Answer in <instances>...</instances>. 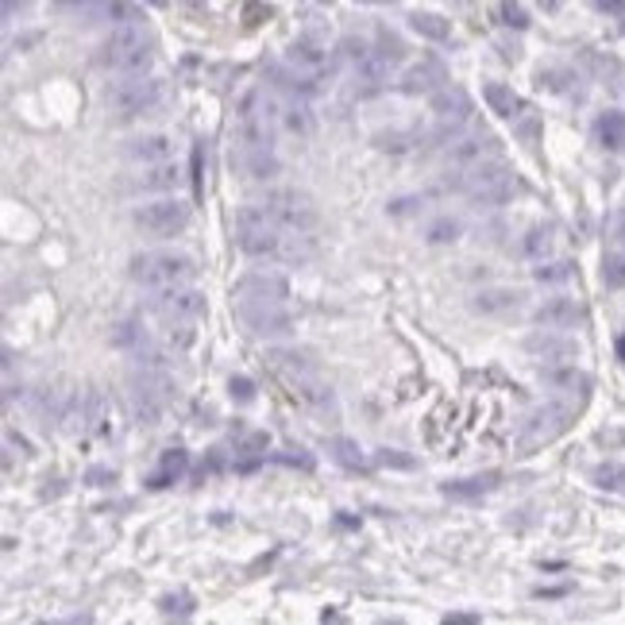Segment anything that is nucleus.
I'll return each instance as SVG.
<instances>
[{"label": "nucleus", "instance_id": "f257e3e1", "mask_svg": "<svg viewBox=\"0 0 625 625\" xmlns=\"http://www.w3.org/2000/svg\"><path fill=\"white\" fill-rule=\"evenodd\" d=\"M101 66L124 77H143L150 69V35L143 23L112 28V35L101 43Z\"/></svg>", "mask_w": 625, "mask_h": 625}, {"label": "nucleus", "instance_id": "f03ea898", "mask_svg": "<svg viewBox=\"0 0 625 625\" xmlns=\"http://www.w3.org/2000/svg\"><path fill=\"white\" fill-rule=\"evenodd\" d=\"M282 120V101H274L263 89H248L239 101L236 124H239V150H271L274 124Z\"/></svg>", "mask_w": 625, "mask_h": 625}, {"label": "nucleus", "instance_id": "7ed1b4c3", "mask_svg": "<svg viewBox=\"0 0 625 625\" xmlns=\"http://www.w3.org/2000/svg\"><path fill=\"white\" fill-rule=\"evenodd\" d=\"M132 278L143 289H155L158 297L178 294L193 278V259L182 251H147L132 263Z\"/></svg>", "mask_w": 625, "mask_h": 625}, {"label": "nucleus", "instance_id": "20e7f679", "mask_svg": "<svg viewBox=\"0 0 625 625\" xmlns=\"http://www.w3.org/2000/svg\"><path fill=\"white\" fill-rule=\"evenodd\" d=\"M236 243L248 255H278L282 251V228L274 224V216L263 205H243L236 213Z\"/></svg>", "mask_w": 625, "mask_h": 625}, {"label": "nucleus", "instance_id": "39448f33", "mask_svg": "<svg viewBox=\"0 0 625 625\" xmlns=\"http://www.w3.org/2000/svg\"><path fill=\"white\" fill-rule=\"evenodd\" d=\"M278 370H282V378H286V386H289V398H294L301 410L312 413V417H321V421H329V417H336V394L324 386V382L312 375L309 367H286V363H274Z\"/></svg>", "mask_w": 625, "mask_h": 625}, {"label": "nucleus", "instance_id": "423d86ee", "mask_svg": "<svg viewBox=\"0 0 625 625\" xmlns=\"http://www.w3.org/2000/svg\"><path fill=\"white\" fill-rule=\"evenodd\" d=\"M263 208L274 216V224L282 231H297V236H305V231H312L321 224V213L317 205H312V197L297 193V190H274L266 193Z\"/></svg>", "mask_w": 625, "mask_h": 625}, {"label": "nucleus", "instance_id": "0eeeda50", "mask_svg": "<svg viewBox=\"0 0 625 625\" xmlns=\"http://www.w3.org/2000/svg\"><path fill=\"white\" fill-rule=\"evenodd\" d=\"M456 190H463L471 201H479V205H506L509 197H514L517 182L502 162H483L479 170L463 174V182H456Z\"/></svg>", "mask_w": 625, "mask_h": 625}, {"label": "nucleus", "instance_id": "6e6552de", "mask_svg": "<svg viewBox=\"0 0 625 625\" xmlns=\"http://www.w3.org/2000/svg\"><path fill=\"white\" fill-rule=\"evenodd\" d=\"M286 66H289V74H294L297 93L321 89L324 74H329V46H321L317 39H294L286 46Z\"/></svg>", "mask_w": 625, "mask_h": 625}, {"label": "nucleus", "instance_id": "1a4fd4ad", "mask_svg": "<svg viewBox=\"0 0 625 625\" xmlns=\"http://www.w3.org/2000/svg\"><path fill=\"white\" fill-rule=\"evenodd\" d=\"M135 224L150 231V236H178V231L190 224V205L182 197H155V201L135 208Z\"/></svg>", "mask_w": 625, "mask_h": 625}, {"label": "nucleus", "instance_id": "9d476101", "mask_svg": "<svg viewBox=\"0 0 625 625\" xmlns=\"http://www.w3.org/2000/svg\"><path fill=\"white\" fill-rule=\"evenodd\" d=\"M162 101V85L155 77H124L109 89V104L116 116H143Z\"/></svg>", "mask_w": 625, "mask_h": 625}, {"label": "nucleus", "instance_id": "9b49d317", "mask_svg": "<svg viewBox=\"0 0 625 625\" xmlns=\"http://www.w3.org/2000/svg\"><path fill=\"white\" fill-rule=\"evenodd\" d=\"M567 425H572V410H567V405H540V410L529 413L525 433H521V444H525V448L548 444V440L560 436Z\"/></svg>", "mask_w": 625, "mask_h": 625}, {"label": "nucleus", "instance_id": "f8f14e48", "mask_svg": "<svg viewBox=\"0 0 625 625\" xmlns=\"http://www.w3.org/2000/svg\"><path fill=\"white\" fill-rule=\"evenodd\" d=\"M239 317L259 336H286L289 332V317H286L282 301H239Z\"/></svg>", "mask_w": 625, "mask_h": 625}, {"label": "nucleus", "instance_id": "ddd939ff", "mask_svg": "<svg viewBox=\"0 0 625 625\" xmlns=\"http://www.w3.org/2000/svg\"><path fill=\"white\" fill-rule=\"evenodd\" d=\"M494 150V139L486 135V132H471V135H459L456 143H451L444 150V162L448 166H456L459 174H471V170H479L483 166V158Z\"/></svg>", "mask_w": 625, "mask_h": 625}, {"label": "nucleus", "instance_id": "4468645a", "mask_svg": "<svg viewBox=\"0 0 625 625\" xmlns=\"http://www.w3.org/2000/svg\"><path fill=\"white\" fill-rule=\"evenodd\" d=\"M444 81H448L444 66L433 62V58H425V62H417V66L405 69L398 85H402V93H410V97H421V93H433V97H436V93L448 89Z\"/></svg>", "mask_w": 625, "mask_h": 625}, {"label": "nucleus", "instance_id": "2eb2a0df", "mask_svg": "<svg viewBox=\"0 0 625 625\" xmlns=\"http://www.w3.org/2000/svg\"><path fill=\"white\" fill-rule=\"evenodd\" d=\"M532 321L540 329H552V332H564V329H579L583 324V305H575L572 297H552L532 312Z\"/></svg>", "mask_w": 625, "mask_h": 625}, {"label": "nucleus", "instance_id": "dca6fc26", "mask_svg": "<svg viewBox=\"0 0 625 625\" xmlns=\"http://www.w3.org/2000/svg\"><path fill=\"white\" fill-rule=\"evenodd\" d=\"M124 150H127V158H132V162H143V170L170 162V139L166 135H139Z\"/></svg>", "mask_w": 625, "mask_h": 625}, {"label": "nucleus", "instance_id": "f3484780", "mask_svg": "<svg viewBox=\"0 0 625 625\" xmlns=\"http://www.w3.org/2000/svg\"><path fill=\"white\" fill-rule=\"evenodd\" d=\"M185 182V170L178 166V162H162V166H147L143 174L135 178L139 190H147V193H162V190H178V185Z\"/></svg>", "mask_w": 625, "mask_h": 625}, {"label": "nucleus", "instance_id": "a211bd4d", "mask_svg": "<svg viewBox=\"0 0 625 625\" xmlns=\"http://www.w3.org/2000/svg\"><path fill=\"white\" fill-rule=\"evenodd\" d=\"M517 289H506V286H486V289H475L471 294V309L483 312V317H494V312H506L517 305Z\"/></svg>", "mask_w": 625, "mask_h": 625}, {"label": "nucleus", "instance_id": "6ab92c4d", "mask_svg": "<svg viewBox=\"0 0 625 625\" xmlns=\"http://www.w3.org/2000/svg\"><path fill=\"white\" fill-rule=\"evenodd\" d=\"M483 97H486V104H491V112L506 116V120H514V116H525V104H521V97L506 85V81H486V85H483Z\"/></svg>", "mask_w": 625, "mask_h": 625}, {"label": "nucleus", "instance_id": "aec40b11", "mask_svg": "<svg viewBox=\"0 0 625 625\" xmlns=\"http://www.w3.org/2000/svg\"><path fill=\"white\" fill-rule=\"evenodd\" d=\"M239 170L251 182H266L278 174V158H274V150H239Z\"/></svg>", "mask_w": 625, "mask_h": 625}, {"label": "nucleus", "instance_id": "412c9836", "mask_svg": "<svg viewBox=\"0 0 625 625\" xmlns=\"http://www.w3.org/2000/svg\"><path fill=\"white\" fill-rule=\"evenodd\" d=\"M595 135L606 150H621L625 147V112H602L595 124Z\"/></svg>", "mask_w": 625, "mask_h": 625}, {"label": "nucleus", "instance_id": "4be33fe9", "mask_svg": "<svg viewBox=\"0 0 625 625\" xmlns=\"http://www.w3.org/2000/svg\"><path fill=\"white\" fill-rule=\"evenodd\" d=\"M463 236V220L459 216H451V213H444V216H433L425 224V239L433 243V248H444V243H456Z\"/></svg>", "mask_w": 625, "mask_h": 625}, {"label": "nucleus", "instance_id": "5701e85b", "mask_svg": "<svg viewBox=\"0 0 625 625\" xmlns=\"http://www.w3.org/2000/svg\"><path fill=\"white\" fill-rule=\"evenodd\" d=\"M552 243H556V231L548 224H537L525 231V239H521V251H525V259H537L544 263L552 255Z\"/></svg>", "mask_w": 625, "mask_h": 625}, {"label": "nucleus", "instance_id": "b1692460", "mask_svg": "<svg viewBox=\"0 0 625 625\" xmlns=\"http://www.w3.org/2000/svg\"><path fill=\"white\" fill-rule=\"evenodd\" d=\"M282 127L289 135L305 139L312 132V116H309V104L305 101H286L282 104Z\"/></svg>", "mask_w": 625, "mask_h": 625}, {"label": "nucleus", "instance_id": "393cba45", "mask_svg": "<svg viewBox=\"0 0 625 625\" xmlns=\"http://www.w3.org/2000/svg\"><path fill=\"white\" fill-rule=\"evenodd\" d=\"M525 347H529L532 355H548V359H572L579 352L572 340H556V336H532Z\"/></svg>", "mask_w": 625, "mask_h": 625}, {"label": "nucleus", "instance_id": "a878e982", "mask_svg": "<svg viewBox=\"0 0 625 625\" xmlns=\"http://www.w3.org/2000/svg\"><path fill=\"white\" fill-rule=\"evenodd\" d=\"M410 23H413L417 35H425V39H448V31H451L448 20H440L436 12H413Z\"/></svg>", "mask_w": 625, "mask_h": 625}, {"label": "nucleus", "instance_id": "bb28decb", "mask_svg": "<svg viewBox=\"0 0 625 625\" xmlns=\"http://www.w3.org/2000/svg\"><path fill=\"white\" fill-rule=\"evenodd\" d=\"M602 282L610 289H625V255L621 251H610L602 259Z\"/></svg>", "mask_w": 625, "mask_h": 625}, {"label": "nucleus", "instance_id": "cd10ccee", "mask_svg": "<svg viewBox=\"0 0 625 625\" xmlns=\"http://www.w3.org/2000/svg\"><path fill=\"white\" fill-rule=\"evenodd\" d=\"M182 471H185V451H182V448H174V451H166V456H162V471L150 475V486H166L170 475L178 479Z\"/></svg>", "mask_w": 625, "mask_h": 625}, {"label": "nucleus", "instance_id": "c85d7f7f", "mask_svg": "<svg viewBox=\"0 0 625 625\" xmlns=\"http://www.w3.org/2000/svg\"><path fill=\"white\" fill-rule=\"evenodd\" d=\"M483 491H491V479H459V483L444 486V494H451V498H475Z\"/></svg>", "mask_w": 625, "mask_h": 625}, {"label": "nucleus", "instance_id": "c756f323", "mask_svg": "<svg viewBox=\"0 0 625 625\" xmlns=\"http://www.w3.org/2000/svg\"><path fill=\"white\" fill-rule=\"evenodd\" d=\"M494 16L506 23V28H517V31H525L529 28V12L521 8V4H498L494 8Z\"/></svg>", "mask_w": 625, "mask_h": 625}, {"label": "nucleus", "instance_id": "7c9ffc66", "mask_svg": "<svg viewBox=\"0 0 625 625\" xmlns=\"http://www.w3.org/2000/svg\"><path fill=\"white\" fill-rule=\"evenodd\" d=\"M332 448H336V459H340L344 463V467H352V471H359V467H363V451H359L355 444H352V440H332Z\"/></svg>", "mask_w": 625, "mask_h": 625}, {"label": "nucleus", "instance_id": "2f4dec72", "mask_svg": "<svg viewBox=\"0 0 625 625\" xmlns=\"http://www.w3.org/2000/svg\"><path fill=\"white\" fill-rule=\"evenodd\" d=\"M532 274H537V282H564V278H572V263H540Z\"/></svg>", "mask_w": 625, "mask_h": 625}, {"label": "nucleus", "instance_id": "473e14b6", "mask_svg": "<svg viewBox=\"0 0 625 625\" xmlns=\"http://www.w3.org/2000/svg\"><path fill=\"white\" fill-rule=\"evenodd\" d=\"M595 479H598V486H610V491H618L621 479H625V471H621V467H613V463H606V467H598V471H595Z\"/></svg>", "mask_w": 625, "mask_h": 625}]
</instances>
